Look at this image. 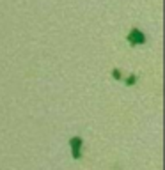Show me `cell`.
Instances as JSON below:
<instances>
[{"mask_svg": "<svg viewBox=\"0 0 165 170\" xmlns=\"http://www.w3.org/2000/svg\"><path fill=\"white\" fill-rule=\"evenodd\" d=\"M128 41H130L132 44H144V43H146V36L139 29H133L132 32H130V36H128Z\"/></svg>", "mask_w": 165, "mask_h": 170, "instance_id": "cell-1", "label": "cell"}, {"mask_svg": "<svg viewBox=\"0 0 165 170\" xmlns=\"http://www.w3.org/2000/svg\"><path fill=\"white\" fill-rule=\"evenodd\" d=\"M71 149H73V158H80L82 156V138L78 137H73L71 138Z\"/></svg>", "mask_w": 165, "mask_h": 170, "instance_id": "cell-2", "label": "cell"}, {"mask_svg": "<svg viewBox=\"0 0 165 170\" xmlns=\"http://www.w3.org/2000/svg\"><path fill=\"white\" fill-rule=\"evenodd\" d=\"M126 82H128V85H132V83L135 82V75H132V76H130V78H128Z\"/></svg>", "mask_w": 165, "mask_h": 170, "instance_id": "cell-3", "label": "cell"}, {"mask_svg": "<svg viewBox=\"0 0 165 170\" xmlns=\"http://www.w3.org/2000/svg\"><path fill=\"white\" fill-rule=\"evenodd\" d=\"M114 76H115V78H117V80H119V78H121V73H119V69H114Z\"/></svg>", "mask_w": 165, "mask_h": 170, "instance_id": "cell-4", "label": "cell"}]
</instances>
